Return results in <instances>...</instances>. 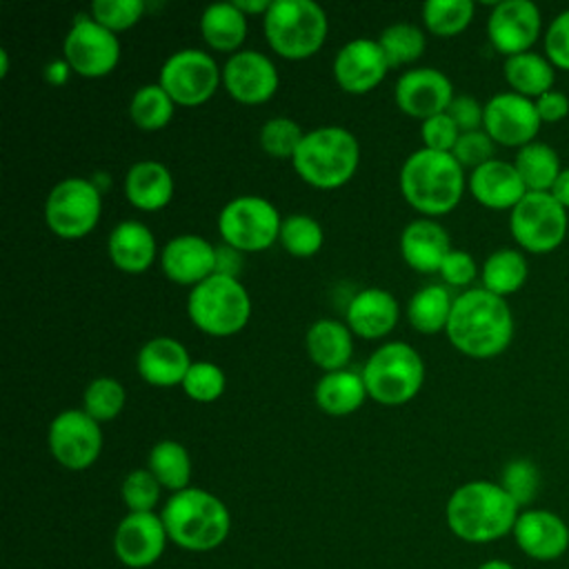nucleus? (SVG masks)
<instances>
[{
  "mask_svg": "<svg viewBox=\"0 0 569 569\" xmlns=\"http://www.w3.org/2000/svg\"><path fill=\"white\" fill-rule=\"evenodd\" d=\"M513 329V313L505 298L482 287H469L453 298L445 333L462 356L491 360L511 345Z\"/></svg>",
  "mask_w": 569,
  "mask_h": 569,
  "instance_id": "1",
  "label": "nucleus"
},
{
  "mask_svg": "<svg viewBox=\"0 0 569 569\" xmlns=\"http://www.w3.org/2000/svg\"><path fill=\"white\" fill-rule=\"evenodd\" d=\"M522 509L491 480H469L453 489L445 505L449 531L469 545H487L513 531Z\"/></svg>",
  "mask_w": 569,
  "mask_h": 569,
  "instance_id": "2",
  "label": "nucleus"
},
{
  "mask_svg": "<svg viewBox=\"0 0 569 569\" xmlns=\"http://www.w3.org/2000/svg\"><path fill=\"white\" fill-rule=\"evenodd\" d=\"M405 202L425 218L451 213L467 189V176L460 162L445 151L418 149L400 167L398 176Z\"/></svg>",
  "mask_w": 569,
  "mask_h": 569,
  "instance_id": "3",
  "label": "nucleus"
},
{
  "mask_svg": "<svg viewBox=\"0 0 569 569\" xmlns=\"http://www.w3.org/2000/svg\"><path fill=\"white\" fill-rule=\"evenodd\" d=\"M169 542L184 551H213L231 531L227 505L207 489L187 487L167 498L160 509Z\"/></svg>",
  "mask_w": 569,
  "mask_h": 569,
  "instance_id": "4",
  "label": "nucleus"
},
{
  "mask_svg": "<svg viewBox=\"0 0 569 569\" xmlns=\"http://www.w3.org/2000/svg\"><path fill=\"white\" fill-rule=\"evenodd\" d=\"M291 164L298 178L309 187L320 191L340 189L358 171L360 142L345 127H318L305 133Z\"/></svg>",
  "mask_w": 569,
  "mask_h": 569,
  "instance_id": "5",
  "label": "nucleus"
},
{
  "mask_svg": "<svg viewBox=\"0 0 569 569\" xmlns=\"http://www.w3.org/2000/svg\"><path fill=\"white\" fill-rule=\"evenodd\" d=\"M267 44L284 60H307L316 56L329 33L325 9L313 0H271L262 16Z\"/></svg>",
  "mask_w": 569,
  "mask_h": 569,
  "instance_id": "6",
  "label": "nucleus"
},
{
  "mask_svg": "<svg viewBox=\"0 0 569 569\" xmlns=\"http://www.w3.org/2000/svg\"><path fill=\"white\" fill-rule=\"evenodd\" d=\"M191 325L213 338L240 333L251 318V298L238 278L213 273L191 287L187 298Z\"/></svg>",
  "mask_w": 569,
  "mask_h": 569,
  "instance_id": "7",
  "label": "nucleus"
},
{
  "mask_svg": "<svg viewBox=\"0 0 569 569\" xmlns=\"http://www.w3.org/2000/svg\"><path fill=\"white\" fill-rule=\"evenodd\" d=\"M367 396L378 405L398 407L418 396L425 385V360L402 340L380 345L362 367Z\"/></svg>",
  "mask_w": 569,
  "mask_h": 569,
  "instance_id": "8",
  "label": "nucleus"
},
{
  "mask_svg": "<svg viewBox=\"0 0 569 569\" xmlns=\"http://www.w3.org/2000/svg\"><path fill=\"white\" fill-rule=\"evenodd\" d=\"M102 213V189L91 178L69 176L51 187L44 200V222L62 240L89 236Z\"/></svg>",
  "mask_w": 569,
  "mask_h": 569,
  "instance_id": "9",
  "label": "nucleus"
},
{
  "mask_svg": "<svg viewBox=\"0 0 569 569\" xmlns=\"http://www.w3.org/2000/svg\"><path fill=\"white\" fill-rule=\"evenodd\" d=\"M282 216L262 196H236L218 213V231L224 244L242 253H260L280 238Z\"/></svg>",
  "mask_w": 569,
  "mask_h": 569,
  "instance_id": "10",
  "label": "nucleus"
},
{
  "mask_svg": "<svg viewBox=\"0 0 569 569\" xmlns=\"http://www.w3.org/2000/svg\"><path fill=\"white\" fill-rule=\"evenodd\" d=\"M567 229V209L549 191H527L509 211L511 238L529 253L556 251L565 242Z\"/></svg>",
  "mask_w": 569,
  "mask_h": 569,
  "instance_id": "11",
  "label": "nucleus"
},
{
  "mask_svg": "<svg viewBox=\"0 0 569 569\" xmlns=\"http://www.w3.org/2000/svg\"><path fill=\"white\" fill-rule=\"evenodd\" d=\"M158 84L169 93L176 107H200L211 100L222 84V69L211 53L189 47L173 51L162 62Z\"/></svg>",
  "mask_w": 569,
  "mask_h": 569,
  "instance_id": "12",
  "label": "nucleus"
},
{
  "mask_svg": "<svg viewBox=\"0 0 569 569\" xmlns=\"http://www.w3.org/2000/svg\"><path fill=\"white\" fill-rule=\"evenodd\" d=\"M120 51L118 36L82 13L73 18L62 40V58L73 73L89 80L109 76L120 62Z\"/></svg>",
  "mask_w": 569,
  "mask_h": 569,
  "instance_id": "13",
  "label": "nucleus"
},
{
  "mask_svg": "<svg viewBox=\"0 0 569 569\" xmlns=\"http://www.w3.org/2000/svg\"><path fill=\"white\" fill-rule=\"evenodd\" d=\"M53 460L69 471L89 469L102 451V427L82 407L60 411L47 431Z\"/></svg>",
  "mask_w": 569,
  "mask_h": 569,
  "instance_id": "14",
  "label": "nucleus"
},
{
  "mask_svg": "<svg viewBox=\"0 0 569 569\" xmlns=\"http://www.w3.org/2000/svg\"><path fill=\"white\" fill-rule=\"evenodd\" d=\"M542 120L536 111V102L513 91L496 93L485 102L482 129L500 147L520 149L536 140Z\"/></svg>",
  "mask_w": 569,
  "mask_h": 569,
  "instance_id": "15",
  "label": "nucleus"
},
{
  "mask_svg": "<svg viewBox=\"0 0 569 569\" xmlns=\"http://www.w3.org/2000/svg\"><path fill=\"white\" fill-rule=\"evenodd\" d=\"M542 31L540 9L531 0H502L487 18V36L505 58L527 53Z\"/></svg>",
  "mask_w": 569,
  "mask_h": 569,
  "instance_id": "16",
  "label": "nucleus"
},
{
  "mask_svg": "<svg viewBox=\"0 0 569 569\" xmlns=\"http://www.w3.org/2000/svg\"><path fill=\"white\" fill-rule=\"evenodd\" d=\"M280 84L278 69L271 58L256 49H242L222 67V87L240 104H264L269 102Z\"/></svg>",
  "mask_w": 569,
  "mask_h": 569,
  "instance_id": "17",
  "label": "nucleus"
},
{
  "mask_svg": "<svg viewBox=\"0 0 569 569\" xmlns=\"http://www.w3.org/2000/svg\"><path fill=\"white\" fill-rule=\"evenodd\" d=\"M169 542L160 513H127L113 531V553L129 569H147L160 560Z\"/></svg>",
  "mask_w": 569,
  "mask_h": 569,
  "instance_id": "18",
  "label": "nucleus"
},
{
  "mask_svg": "<svg viewBox=\"0 0 569 569\" xmlns=\"http://www.w3.org/2000/svg\"><path fill=\"white\" fill-rule=\"evenodd\" d=\"M393 98L402 113L422 122L427 118L445 113L456 96L451 80L440 69L416 67L405 71L396 80Z\"/></svg>",
  "mask_w": 569,
  "mask_h": 569,
  "instance_id": "19",
  "label": "nucleus"
},
{
  "mask_svg": "<svg viewBox=\"0 0 569 569\" xmlns=\"http://www.w3.org/2000/svg\"><path fill=\"white\" fill-rule=\"evenodd\" d=\"M389 60L378 40H349L333 58V80L345 93L365 96L389 73Z\"/></svg>",
  "mask_w": 569,
  "mask_h": 569,
  "instance_id": "20",
  "label": "nucleus"
},
{
  "mask_svg": "<svg viewBox=\"0 0 569 569\" xmlns=\"http://www.w3.org/2000/svg\"><path fill=\"white\" fill-rule=\"evenodd\" d=\"M516 547L531 560L553 562L569 549V525L549 509L529 507L518 513L511 531Z\"/></svg>",
  "mask_w": 569,
  "mask_h": 569,
  "instance_id": "21",
  "label": "nucleus"
},
{
  "mask_svg": "<svg viewBox=\"0 0 569 569\" xmlns=\"http://www.w3.org/2000/svg\"><path fill=\"white\" fill-rule=\"evenodd\" d=\"M160 269L171 282L196 287L216 273V247L196 233L176 236L160 249Z\"/></svg>",
  "mask_w": 569,
  "mask_h": 569,
  "instance_id": "22",
  "label": "nucleus"
},
{
  "mask_svg": "<svg viewBox=\"0 0 569 569\" xmlns=\"http://www.w3.org/2000/svg\"><path fill=\"white\" fill-rule=\"evenodd\" d=\"M400 318L398 300L391 291L380 287H367L358 291L345 311V322L353 336L365 340H378L389 336Z\"/></svg>",
  "mask_w": 569,
  "mask_h": 569,
  "instance_id": "23",
  "label": "nucleus"
},
{
  "mask_svg": "<svg viewBox=\"0 0 569 569\" xmlns=\"http://www.w3.org/2000/svg\"><path fill=\"white\" fill-rule=\"evenodd\" d=\"M467 189L476 202L496 211H511L527 193V187L513 162L496 158L469 173Z\"/></svg>",
  "mask_w": 569,
  "mask_h": 569,
  "instance_id": "24",
  "label": "nucleus"
},
{
  "mask_svg": "<svg viewBox=\"0 0 569 569\" xmlns=\"http://www.w3.org/2000/svg\"><path fill=\"white\" fill-rule=\"evenodd\" d=\"M189 367L191 358L187 347L171 336L149 338L136 356V371L151 387L182 385Z\"/></svg>",
  "mask_w": 569,
  "mask_h": 569,
  "instance_id": "25",
  "label": "nucleus"
},
{
  "mask_svg": "<svg viewBox=\"0 0 569 569\" xmlns=\"http://www.w3.org/2000/svg\"><path fill=\"white\" fill-rule=\"evenodd\" d=\"M449 251L451 238L433 218H416L400 233V256L418 273H438Z\"/></svg>",
  "mask_w": 569,
  "mask_h": 569,
  "instance_id": "26",
  "label": "nucleus"
},
{
  "mask_svg": "<svg viewBox=\"0 0 569 569\" xmlns=\"http://www.w3.org/2000/svg\"><path fill=\"white\" fill-rule=\"evenodd\" d=\"M111 264L122 273H144L158 258V244L151 229L140 220L118 222L107 238Z\"/></svg>",
  "mask_w": 569,
  "mask_h": 569,
  "instance_id": "27",
  "label": "nucleus"
},
{
  "mask_svg": "<svg viewBox=\"0 0 569 569\" xmlns=\"http://www.w3.org/2000/svg\"><path fill=\"white\" fill-rule=\"evenodd\" d=\"M176 191L171 171L158 160H138L124 176V196L138 211L164 209Z\"/></svg>",
  "mask_w": 569,
  "mask_h": 569,
  "instance_id": "28",
  "label": "nucleus"
},
{
  "mask_svg": "<svg viewBox=\"0 0 569 569\" xmlns=\"http://www.w3.org/2000/svg\"><path fill=\"white\" fill-rule=\"evenodd\" d=\"M305 347L309 360L325 373L347 369L353 356V333L347 322L320 318L307 329Z\"/></svg>",
  "mask_w": 569,
  "mask_h": 569,
  "instance_id": "29",
  "label": "nucleus"
},
{
  "mask_svg": "<svg viewBox=\"0 0 569 569\" xmlns=\"http://www.w3.org/2000/svg\"><path fill=\"white\" fill-rule=\"evenodd\" d=\"M367 387L360 371L338 369L327 371L313 387V400L318 409L327 416L342 418L356 413L367 400Z\"/></svg>",
  "mask_w": 569,
  "mask_h": 569,
  "instance_id": "30",
  "label": "nucleus"
},
{
  "mask_svg": "<svg viewBox=\"0 0 569 569\" xmlns=\"http://www.w3.org/2000/svg\"><path fill=\"white\" fill-rule=\"evenodd\" d=\"M200 33L213 51L233 56L242 51L240 47L247 38V16L233 2L209 4L200 16Z\"/></svg>",
  "mask_w": 569,
  "mask_h": 569,
  "instance_id": "31",
  "label": "nucleus"
},
{
  "mask_svg": "<svg viewBox=\"0 0 569 569\" xmlns=\"http://www.w3.org/2000/svg\"><path fill=\"white\" fill-rule=\"evenodd\" d=\"M502 73L511 91L529 100H536L542 93L551 91L556 80V67L547 60V56L536 51L505 58Z\"/></svg>",
  "mask_w": 569,
  "mask_h": 569,
  "instance_id": "32",
  "label": "nucleus"
},
{
  "mask_svg": "<svg viewBox=\"0 0 569 569\" xmlns=\"http://www.w3.org/2000/svg\"><path fill=\"white\" fill-rule=\"evenodd\" d=\"M527 276H529V264L525 253L509 247H502L489 253L480 267L482 289L500 298H507L520 291L527 282Z\"/></svg>",
  "mask_w": 569,
  "mask_h": 569,
  "instance_id": "33",
  "label": "nucleus"
},
{
  "mask_svg": "<svg viewBox=\"0 0 569 569\" xmlns=\"http://www.w3.org/2000/svg\"><path fill=\"white\" fill-rule=\"evenodd\" d=\"M451 291L445 284H427L418 289L409 305H407V320L418 333H438L447 329L451 307H453Z\"/></svg>",
  "mask_w": 569,
  "mask_h": 569,
  "instance_id": "34",
  "label": "nucleus"
},
{
  "mask_svg": "<svg viewBox=\"0 0 569 569\" xmlns=\"http://www.w3.org/2000/svg\"><path fill=\"white\" fill-rule=\"evenodd\" d=\"M147 469L171 493L191 487V456L178 440H158L149 451Z\"/></svg>",
  "mask_w": 569,
  "mask_h": 569,
  "instance_id": "35",
  "label": "nucleus"
},
{
  "mask_svg": "<svg viewBox=\"0 0 569 569\" xmlns=\"http://www.w3.org/2000/svg\"><path fill=\"white\" fill-rule=\"evenodd\" d=\"M513 167L518 169L527 191H551L556 178L562 171L556 149L538 140L518 149Z\"/></svg>",
  "mask_w": 569,
  "mask_h": 569,
  "instance_id": "36",
  "label": "nucleus"
},
{
  "mask_svg": "<svg viewBox=\"0 0 569 569\" xmlns=\"http://www.w3.org/2000/svg\"><path fill=\"white\" fill-rule=\"evenodd\" d=\"M173 111H176V102L158 82L138 87L129 102V118L142 131L164 129L171 122Z\"/></svg>",
  "mask_w": 569,
  "mask_h": 569,
  "instance_id": "37",
  "label": "nucleus"
},
{
  "mask_svg": "<svg viewBox=\"0 0 569 569\" xmlns=\"http://www.w3.org/2000/svg\"><path fill=\"white\" fill-rule=\"evenodd\" d=\"M476 13L471 0H429L422 4V22L429 33L438 38H453L462 33Z\"/></svg>",
  "mask_w": 569,
  "mask_h": 569,
  "instance_id": "38",
  "label": "nucleus"
},
{
  "mask_svg": "<svg viewBox=\"0 0 569 569\" xmlns=\"http://www.w3.org/2000/svg\"><path fill=\"white\" fill-rule=\"evenodd\" d=\"M278 242L293 258H311L322 249L325 231L313 216L289 213L287 218H282Z\"/></svg>",
  "mask_w": 569,
  "mask_h": 569,
  "instance_id": "39",
  "label": "nucleus"
},
{
  "mask_svg": "<svg viewBox=\"0 0 569 569\" xmlns=\"http://www.w3.org/2000/svg\"><path fill=\"white\" fill-rule=\"evenodd\" d=\"M378 42L389 60V67L396 69L416 62L425 53L427 36L420 27L411 22H396L380 33Z\"/></svg>",
  "mask_w": 569,
  "mask_h": 569,
  "instance_id": "40",
  "label": "nucleus"
},
{
  "mask_svg": "<svg viewBox=\"0 0 569 569\" xmlns=\"http://www.w3.org/2000/svg\"><path fill=\"white\" fill-rule=\"evenodd\" d=\"M127 391L120 380L100 376L93 378L82 393V409L96 420V422H109L118 418L124 409Z\"/></svg>",
  "mask_w": 569,
  "mask_h": 569,
  "instance_id": "41",
  "label": "nucleus"
},
{
  "mask_svg": "<svg viewBox=\"0 0 569 569\" xmlns=\"http://www.w3.org/2000/svg\"><path fill=\"white\" fill-rule=\"evenodd\" d=\"M307 131H302V127L287 116H276L264 120V124L260 127L258 133V142L260 149L278 160H291L302 142Z\"/></svg>",
  "mask_w": 569,
  "mask_h": 569,
  "instance_id": "42",
  "label": "nucleus"
},
{
  "mask_svg": "<svg viewBox=\"0 0 569 569\" xmlns=\"http://www.w3.org/2000/svg\"><path fill=\"white\" fill-rule=\"evenodd\" d=\"M500 487L513 498L520 509H529L540 491V469L529 458H513L500 473Z\"/></svg>",
  "mask_w": 569,
  "mask_h": 569,
  "instance_id": "43",
  "label": "nucleus"
},
{
  "mask_svg": "<svg viewBox=\"0 0 569 569\" xmlns=\"http://www.w3.org/2000/svg\"><path fill=\"white\" fill-rule=\"evenodd\" d=\"M180 387L187 398L207 405V402L218 400L224 393L227 376L218 365H213L209 360H196V362H191Z\"/></svg>",
  "mask_w": 569,
  "mask_h": 569,
  "instance_id": "44",
  "label": "nucleus"
},
{
  "mask_svg": "<svg viewBox=\"0 0 569 569\" xmlns=\"http://www.w3.org/2000/svg\"><path fill=\"white\" fill-rule=\"evenodd\" d=\"M162 485L149 469H133L124 476L120 485V498L131 513H147L156 511L160 502Z\"/></svg>",
  "mask_w": 569,
  "mask_h": 569,
  "instance_id": "45",
  "label": "nucleus"
},
{
  "mask_svg": "<svg viewBox=\"0 0 569 569\" xmlns=\"http://www.w3.org/2000/svg\"><path fill=\"white\" fill-rule=\"evenodd\" d=\"M89 11L98 24H102L104 29L118 36L120 31H127L142 20L144 2L142 0H96Z\"/></svg>",
  "mask_w": 569,
  "mask_h": 569,
  "instance_id": "46",
  "label": "nucleus"
},
{
  "mask_svg": "<svg viewBox=\"0 0 569 569\" xmlns=\"http://www.w3.org/2000/svg\"><path fill=\"white\" fill-rule=\"evenodd\" d=\"M496 142L489 138L485 129L460 133L456 147L451 149V156L460 162L462 169H478L480 164L493 160Z\"/></svg>",
  "mask_w": 569,
  "mask_h": 569,
  "instance_id": "47",
  "label": "nucleus"
},
{
  "mask_svg": "<svg viewBox=\"0 0 569 569\" xmlns=\"http://www.w3.org/2000/svg\"><path fill=\"white\" fill-rule=\"evenodd\" d=\"M547 60L562 71H569V9L558 13L542 38Z\"/></svg>",
  "mask_w": 569,
  "mask_h": 569,
  "instance_id": "48",
  "label": "nucleus"
},
{
  "mask_svg": "<svg viewBox=\"0 0 569 569\" xmlns=\"http://www.w3.org/2000/svg\"><path fill=\"white\" fill-rule=\"evenodd\" d=\"M420 138H422L425 149L451 153V149L456 147V142L460 138V129L445 111V113H438V116L420 122Z\"/></svg>",
  "mask_w": 569,
  "mask_h": 569,
  "instance_id": "49",
  "label": "nucleus"
},
{
  "mask_svg": "<svg viewBox=\"0 0 569 569\" xmlns=\"http://www.w3.org/2000/svg\"><path fill=\"white\" fill-rule=\"evenodd\" d=\"M438 273L449 287H469L478 276V264L471 253L462 249H451L442 260Z\"/></svg>",
  "mask_w": 569,
  "mask_h": 569,
  "instance_id": "50",
  "label": "nucleus"
},
{
  "mask_svg": "<svg viewBox=\"0 0 569 569\" xmlns=\"http://www.w3.org/2000/svg\"><path fill=\"white\" fill-rule=\"evenodd\" d=\"M449 118L456 122L460 133L467 131H478L482 129V118H485V104H480L471 96H456L447 109Z\"/></svg>",
  "mask_w": 569,
  "mask_h": 569,
  "instance_id": "51",
  "label": "nucleus"
},
{
  "mask_svg": "<svg viewBox=\"0 0 569 569\" xmlns=\"http://www.w3.org/2000/svg\"><path fill=\"white\" fill-rule=\"evenodd\" d=\"M533 102H536V111H538L540 120L547 122V124L560 122L569 116V98L558 89H551V91L542 93Z\"/></svg>",
  "mask_w": 569,
  "mask_h": 569,
  "instance_id": "52",
  "label": "nucleus"
},
{
  "mask_svg": "<svg viewBox=\"0 0 569 569\" xmlns=\"http://www.w3.org/2000/svg\"><path fill=\"white\" fill-rule=\"evenodd\" d=\"M242 269V251L229 247V244H218L216 247V273L238 278Z\"/></svg>",
  "mask_w": 569,
  "mask_h": 569,
  "instance_id": "53",
  "label": "nucleus"
},
{
  "mask_svg": "<svg viewBox=\"0 0 569 569\" xmlns=\"http://www.w3.org/2000/svg\"><path fill=\"white\" fill-rule=\"evenodd\" d=\"M71 73H73V69L69 67V62H67L64 58L53 60V62H49V64L44 67V80H47L49 84H53V87L67 84V80H69Z\"/></svg>",
  "mask_w": 569,
  "mask_h": 569,
  "instance_id": "54",
  "label": "nucleus"
},
{
  "mask_svg": "<svg viewBox=\"0 0 569 569\" xmlns=\"http://www.w3.org/2000/svg\"><path fill=\"white\" fill-rule=\"evenodd\" d=\"M549 193L569 211V167L560 171V176L556 178V182H553Z\"/></svg>",
  "mask_w": 569,
  "mask_h": 569,
  "instance_id": "55",
  "label": "nucleus"
},
{
  "mask_svg": "<svg viewBox=\"0 0 569 569\" xmlns=\"http://www.w3.org/2000/svg\"><path fill=\"white\" fill-rule=\"evenodd\" d=\"M233 4L249 18V16H264L271 7V0H233Z\"/></svg>",
  "mask_w": 569,
  "mask_h": 569,
  "instance_id": "56",
  "label": "nucleus"
},
{
  "mask_svg": "<svg viewBox=\"0 0 569 569\" xmlns=\"http://www.w3.org/2000/svg\"><path fill=\"white\" fill-rule=\"evenodd\" d=\"M476 569H516V567L502 558H491V560H485L482 565H478Z\"/></svg>",
  "mask_w": 569,
  "mask_h": 569,
  "instance_id": "57",
  "label": "nucleus"
},
{
  "mask_svg": "<svg viewBox=\"0 0 569 569\" xmlns=\"http://www.w3.org/2000/svg\"><path fill=\"white\" fill-rule=\"evenodd\" d=\"M0 76L4 78L7 73H9V53H7V49H0Z\"/></svg>",
  "mask_w": 569,
  "mask_h": 569,
  "instance_id": "58",
  "label": "nucleus"
}]
</instances>
